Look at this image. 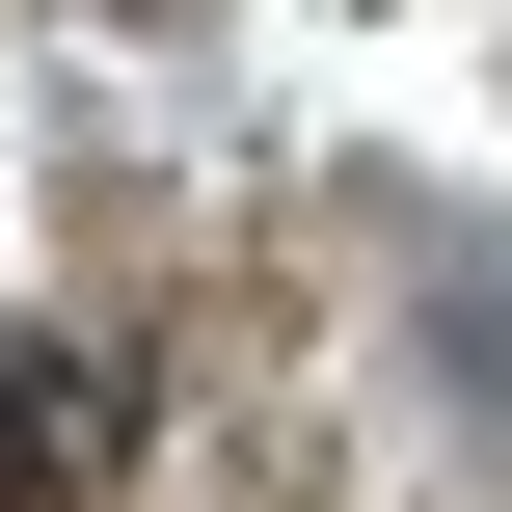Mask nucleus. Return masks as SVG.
<instances>
[{"mask_svg": "<svg viewBox=\"0 0 512 512\" xmlns=\"http://www.w3.org/2000/svg\"><path fill=\"white\" fill-rule=\"evenodd\" d=\"M108 432H135V405H108V351L0 324V512H81V486H108Z\"/></svg>", "mask_w": 512, "mask_h": 512, "instance_id": "f257e3e1", "label": "nucleus"}]
</instances>
